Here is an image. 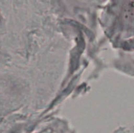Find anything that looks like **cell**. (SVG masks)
Here are the masks:
<instances>
[{
    "instance_id": "1",
    "label": "cell",
    "mask_w": 134,
    "mask_h": 133,
    "mask_svg": "<svg viewBox=\"0 0 134 133\" xmlns=\"http://www.w3.org/2000/svg\"><path fill=\"white\" fill-rule=\"evenodd\" d=\"M124 17L128 19L134 18V1L127 3L124 9Z\"/></svg>"
}]
</instances>
